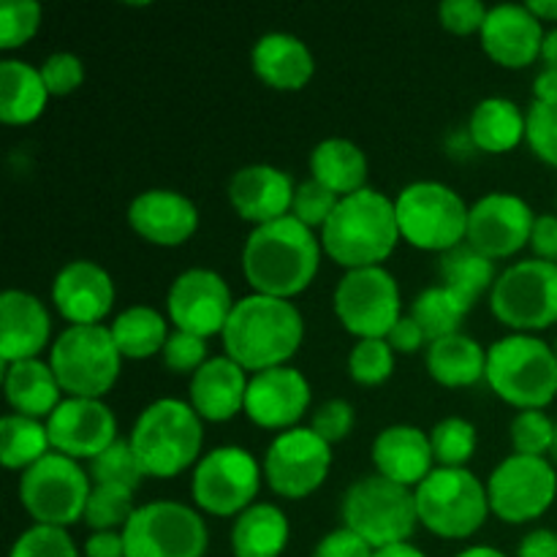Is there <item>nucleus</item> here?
<instances>
[{"instance_id":"nucleus-1","label":"nucleus","mask_w":557,"mask_h":557,"mask_svg":"<svg viewBox=\"0 0 557 557\" xmlns=\"http://www.w3.org/2000/svg\"><path fill=\"white\" fill-rule=\"evenodd\" d=\"M319 239L299 218L283 215L250 232L243 270L256 294L288 299L305 292L319 270Z\"/></svg>"},{"instance_id":"nucleus-2","label":"nucleus","mask_w":557,"mask_h":557,"mask_svg":"<svg viewBox=\"0 0 557 557\" xmlns=\"http://www.w3.org/2000/svg\"><path fill=\"white\" fill-rule=\"evenodd\" d=\"M302 335L305 321L288 299L250 294L234 305L223 326V346L239 368L261 373L283 368L297 354Z\"/></svg>"},{"instance_id":"nucleus-3","label":"nucleus","mask_w":557,"mask_h":557,"mask_svg":"<svg viewBox=\"0 0 557 557\" xmlns=\"http://www.w3.org/2000/svg\"><path fill=\"white\" fill-rule=\"evenodd\" d=\"M397 239L400 226L395 205L373 188L343 196L321 234L326 253L348 270L379 267L395 250Z\"/></svg>"},{"instance_id":"nucleus-4","label":"nucleus","mask_w":557,"mask_h":557,"mask_svg":"<svg viewBox=\"0 0 557 557\" xmlns=\"http://www.w3.org/2000/svg\"><path fill=\"white\" fill-rule=\"evenodd\" d=\"M131 446L147 476L169 479L194 466L201 449L199 413L183 400H158L141 411Z\"/></svg>"},{"instance_id":"nucleus-5","label":"nucleus","mask_w":557,"mask_h":557,"mask_svg":"<svg viewBox=\"0 0 557 557\" xmlns=\"http://www.w3.org/2000/svg\"><path fill=\"white\" fill-rule=\"evenodd\" d=\"M487 381L506 403L542 411L557 395L555 348L531 335H509L487 351Z\"/></svg>"},{"instance_id":"nucleus-6","label":"nucleus","mask_w":557,"mask_h":557,"mask_svg":"<svg viewBox=\"0 0 557 557\" xmlns=\"http://www.w3.org/2000/svg\"><path fill=\"white\" fill-rule=\"evenodd\" d=\"M343 522L373 549L406 544L417 528V495L381 476H362L343 498Z\"/></svg>"},{"instance_id":"nucleus-7","label":"nucleus","mask_w":557,"mask_h":557,"mask_svg":"<svg viewBox=\"0 0 557 557\" xmlns=\"http://www.w3.org/2000/svg\"><path fill=\"white\" fill-rule=\"evenodd\" d=\"M120 357L123 354L107 326H69L54 343L49 368L54 370L60 389L69 392L71 397L98 400L117 381Z\"/></svg>"},{"instance_id":"nucleus-8","label":"nucleus","mask_w":557,"mask_h":557,"mask_svg":"<svg viewBox=\"0 0 557 557\" xmlns=\"http://www.w3.org/2000/svg\"><path fill=\"white\" fill-rule=\"evenodd\" d=\"M487 490L466 468H435L417 487V515L428 531L444 539H466L484 525Z\"/></svg>"},{"instance_id":"nucleus-9","label":"nucleus","mask_w":557,"mask_h":557,"mask_svg":"<svg viewBox=\"0 0 557 557\" xmlns=\"http://www.w3.org/2000/svg\"><path fill=\"white\" fill-rule=\"evenodd\" d=\"M400 237L422 250H451L468 237V207L449 185L413 183L395 201Z\"/></svg>"},{"instance_id":"nucleus-10","label":"nucleus","mask_w":557,"mask_h":557,"mask_svg":"<svg viewBox=\"0 0 557 557\" xmlns=\"http://www.w3.org/2000/svg\"><path fill=\"white\" fill-rule=\"evenodd\" d=\"M87 473L76 466L74 457L49 451L47 457L27 468L20 482V500L38 525L69 528L85 517L90 498Z\"/></svg>"},{"instance_id":"nucleus-11","label":"nucleus","mask_w":557,"mask_h":557,"mask_svg":"<svg viewBox=\"0 0 557 557\" xmlns=\"http://www.w3.org/2000/svg\"><path fill=\"white\" fill-rule=\"evenodd\" d=\"M123 542L125 557H201L207 528L190 506L156 500L134 511L123 528Z\"/></svg>"},{"instance_id":"nucleus-12","label":"nucleus","mask_w":557,"mask_h":557,"mask_svg":"<svg viewBox=\"0 0 557 557\" xmlns=\"http://www.w3.org/2000/svg\"><path fill=\"white\" fill-rule=\"evenodd\" d=\"M493 313L511 330H547L557 321V264L531 259L495 281Z\"/></svg>"},{"instance_id":"nucleus-13","label":"nucleus","mask_w":557,"mask_h":557,"mask_svg":"<svg viewBox=\"0 0 557 557\" xmlns=\"http://www.w3.org/2000/svg\"><path fill=\"white\" fill-rule=\"evenodd\" d=\"M335 310L351 335L386 337L400 321L397 281L384 267L348 270L335 292Z\"/></svg>"},{"instance_id":"nucleus-14","label":"nucleus","mask_w":557,"mask_h":557,"mask_svg":"<svg viewBox=\"0 0 557 557\" xmlns=\"http://www.w3.org/2000/svg\"><path fill=\"white\" fill-rule=\"evenodd\" d=\"M557 495L555 468L544 457L511 455L493 471L487 484L490 509L504 522L536 520L553 506Z\"/></svg>"},{"instance_id":"nucleus-15","label":"nucleus","mask_w":557,"mask_h":557,"mask_svg":"<svg viewBox=\"0 0 557 557\" xmlns=\"http://www.w3.org/2000/svg\"><path fill=\"white\" fill-rule=\"evenodd\" d=\"M261 471L250 451L239 446H221L201 457L194 473V500L205 511L218 517H232L248 509L259 493Z\"/></svg>"},{"instance_id":"nucleus-16","label":"nucleus","mask_w":557,"mask_h":557,"mask_svg":"<svg viewBox=\"0 0 557 557\" xmlns=\"http://www.w3.org/2000/svg\"><path fill=\"white\" fill-rule=\"evenodd\" d=\"M330 462V444L313 430L297 428L272 441L264 457V476L283 498H305L321 487Z\"/></svg>"},{"instance_id":"nucleus-17","label":"nucleus","mask_w":557,"mask_h":557,"mask_svg":"<svg viewBox=\"0 0 557 557\" xmlns=\"http://www.w3.org/2000/svg\"><path fill=\"white\" fill-rule=\"evenodd\" d=\"M169 315L180 332L210 337L226 326L232 315V292L226 281L212 270H188L169 288Z\"/></svg>"},{"instance_id":"nucleus-18","label":"nucleus","mask_w":557,"mask_h":557,"mask_svg":"<svg viewBox=\"0 0 557 557\" xmlns=\"http://www.w3.org/2000/svg\"><path fill=\"white\" fill-rule=\"evenodd\" d=\"M536 215L515 194H490L468 212V245L487 259H504L531 243Z\"/></svg>"},{"instance_id":"nucleus-19","label":"nucleus","mask_w":557,"mask_h":557,"mask_svg":"<svg viewBox=\"0 0 557 557\" xmlns=\"http://www.w3.org/2000/svg\"><path fill=\"white\" fill-rule=\"evenodd\" d=\"M47 433L54 449L65 457H98L114 444L117 422L112 408L90 397H69L47 419Z\"/></svg>"},{"instance_id":"nucleus-20","label":"nucleus","mask_w":557,"mask_h":557,"mask_svg":"<svg viewBox=\"0 0 557 557\" xmlns=\"http://www.w3.org/2000/svg\"><path fill=\"white\" fill-rule=\"evenodd\" d=\"M310 403V384L294 368H270L248 381L245 413L259 428H288L299 422Z\"/></svg>"},{"instance_id":"nucleus-21","label":"nucleus","mask_w":557,"mask_h":557,"mask_svg":"<svg viewBox=\"0 0 557 557\" xmlns=\"http://www.w3.org/2000/svg\"><path fill=\"white\" fill-rule=\"evenodd\" d=\"M482 44L490 58L506 69L531 65L542 54V20L531 14L528 5L500 3L490 9L487 20H484Z\"/></svg>"},{"instance_id":"nucleus-22","label":"nucleus","mask_w":557,"mask_h":557,"mask_svg":"<svg viewBox=\"0 0 557 557\" xmlns=\"http://www.w3.org/2000/svg\"><path fill=\"white\" fill-rule=\"evenodd\" d=\"M52 299L63 319L74 326H90L112 310L114 283L96 261H71L54 277Z\"/></svg>"},{"instance_id":"nucleus-23","label":"nucleus","mask_w":557,"mask_h":557,"mask_svg":"<svg viewBox=\"0 0 557 557\" xmlns=\"http://www.w3.org/2000/svg\"><path fill=\"white\" fill-rule=\"evenodd\" d=\"M294 183L286 172L267 163L239 169L228 183V201L239 218L250 223H270L286 215L294 205Z\"/></svg>"},{"instance_id":"nucleus-24","label":"nucleus","mask_w":557,"mask_h":557,"mask_svg":"<svg viewBox=\"0 0 557 557\" xmlns=\"http://www.w3.org/2000/svg\"><path fill=\"white\" fill-rule=\"evenodd\" d=\"M136 232L156 245H180L199 226V212L188 196L177 190H145L128 207Z\"/></svg>"},{"instance_id":"nucleus-25","label":"nucleus","mask_w":557,"mask_h":557,"mask_svg":"<svg viewBox=\"0 0 557 557\" xmlns=\"http://www.w3.org/2000/svg\"><path fill=\"white\" fill-rule=\"evenodd\" d=\"M49 337V313L33 294L9 288L0 297V357L3 364L36 359Z\"/></svg>"},{"instance_id":"nucleus-26","label":"nucleus","mask_w":557,"mask_h":557,"mask_svg":"<svg viewBox=\"0 0 557 557\" xmlns=\"http://www.w3.org/2000/svg\"><path fill=\"white\" fill-rule=\"evenodd\" d=\"M373 460L381 476L392 479L403 487H411V484L419 487L433 473L435 457L430 435H424L419 428L395 424V428L379 433L373 444Z\"/></svg>"},{"instance_id":"nucleus-27","label":"nucleus","mask_w":557,"mask_h":557,"mask_svg":"<svg viewBox=\"0 0 557 557\" xmlns=\"http://www.w3.org/2000/svg\"><path fill=\"white\" fill-rule=\"evenodd\" d=\"M248 381L232 357L207 359L190 381V408L210 422H226L245 408Z\"/></svg>"},{"instance_id":"nucleus-28","label":"nucleus","mask_w":557,"mask_h":557,"mask_svg":"<svg viewBox=\"0 0 557 557\" xmlns=\"http://www.w3.org/2000/svg\"><path fill=\"white\" fill-rule=\"evenodd\" d=\"M250 60H253L256 74L277 90H299L313 76V54L297 36H288V33L261 36Z\"/></svg>"},{"instance_id":"nucleus-29","label":"nucleus","mask_w":557,"mask_h":557,"mask_svg":"<svg viewBox=\"0 0 557 557\" xmlns=\"http://www.w3.org/2000/svg\"><path fill=\"white\" fill-rule=\"evenodd\" d=\"M5 397L20 417H52L60 406V384L54 370L38 359H22L5 370Z\"/></svg>"},{"instance_id":"nucleus-30","label":"nucleus","mask_w":557,"mask_h":557,"mask_svg":"<svg viewBox=\"0 0 557 557\" xmlns=\"http://www.w3.org/2000/svg\"><path fill=\"white\" fill-rule=\"evenodd\" d=\"M288 544V520L277 506L256 504L232 528L234 557H281Z\"/></svg>"},{"instance_id":"nucleus-31","label":"nucleus","mask_w":557,"mask_h":557,"mask_svg":"<svg viewBox=\"0 0 557 557\" xmlns=\"http://www.w3.org/2000/svg\"><path fill=\"white\" fill-rule=\"evenodd\" d=\"M47 85L41 71L22 60L0 63V120L9 125H22L36 120L47 107Z\"/></svg>"},{"instance_id":"nucleus-32","label":"nucleus","mask_w":557,"mask_h":557,"mask_svg":"<svg viewBox=\"0 0 557 557\" xmlns=\"http://www.w3.org/2000/svg\"><path fill=\"white\" fill-rule=\"evenodd\" d=\"M428 370L444 386H471L487 375V354L473 337L457 332L430 343Z\"/></svg>"},{"instance_id":"nucleus-33","label":"nucleus","mask_w":557,"mask_h":557,"mask_svg":"<svg viewBox=\"0 0 557 557\" xmlns=\"http://www.w3.org/2000/svg\"><path fill=\"white\" fill-rule=\"evenodd\" d=\"M528 131V120L509 98H487L479 103L468 123L471 141L484 152H506L520 145Z\"/></svg>"},{"instance_id":"nucleus-34","label":"nucleus","mask_w":557,"mask_h":557,"mask_svg":"<svg viewBox=\"0 0 557 557\" xmlns=\"http://www.w3.org/2000/svg\"><path fill=\"white\" fill-rule=\"evenodd\" d=\"M313 180L332 190V194H357L368 180V158L354 141L324 139L310 156Z\"/></svg>"},{"instance_id":"nucleus-35","label":"nucleus","mask_w":557,"mask_h":557,"mask_svg":"<svg viewBox=\"0 0 557 557\" xmlns=\"http://www.w3.org/2000/svg\"><path fill=\"white\" fill-rule=\"evenodd\" d=\"M112 337L117 343L120 354L128 359H145L152 357L156 351H163L169 335H166V321L161 313L152 308L136 305V308L123 310L112 324Z\"/></svg>"},{"instance_id":"nucleus-36","label":"nucleus","mask_w":557,"mask_h":557,"mask_svg":"<svg viewBox=\"0 0 557 557\" xmlns=\"http://www.w3.org/2000/svg\"><path fill=\"white\" fill-rule=\"evenodd\" d=\"M49 441L47 428L38 419L20 417V413H9L0 422V460L5 468H30L36 466L41 457L49 455Z\"/></svg>"},{"instance_id":"nucleus-37","label":"nucleus","mask_w":557,"mask_h":557,"mask_svg":"<svg viewBox=\"0 0 557 557\" xmlns=\"http://www.w3.org/2000/svg\"><path fill=\"white\" fill-rule=\"evenodd\" d=\"M441 277H444L446 288L460 294L466 302H476L479 294L493 283L495 286V267L493 259L479 253L473 245H457V248L446 250L441 256Z\"/></svg>"},{"instance_id":"nucleus-38","label":"nucleus","mask_w":557,"mask_h":557,"mask_svg":"<svg viewBox=\"0 0 557 557\" xmlns=\"http://www.w3.org/2000/svg\"><path fill=\"white\" fill-rule=\"evenodd\" d=\"M468 310H471V302H466L460 294L446 286H433L424 288L413 302V321L422 326L424 337L435 343L441 337L457 335Z\"/></svg>"},{"instance_id":"nucleus-39","label":"nucleus","mask_w":557,"mask_h":557,"mask_svg":"<svg viewBox=\"0 0 557 557\" xmlns=\"http://www.w3.org/2000/svg\"><path fill=\"white\" fill-rule=\"evenodd\" d=\"M134 490L117 484H96L87 498L85 520L92 531H114L125 528L134 517Z\"/></svg>"},{"instance_id":"nucleus-40","label":"nucleus","mask_w":557,"mask_h":557,"mask_svg":"<svg viewBox=\"0 0 557 557\" xmlns=\"http://www.w3.org/2000/svg\"><path fill=\"white\" fill-rule=\"evenodd\" d=\"M430 446L441 468H462L476 451V430L466 419L449 417L435 424L430 433Z\"/></svg>"},{"instance_id":"nucleus-41","label":"nucleus","mask_w":557,"mask_h":557,"mask_svg":"<svg viewBox=\"0 0 557 557\" xmlns=\"http://www.w3.org/2000/svg\"><path fill=\"white\" fill-rule=\"evenodd\" d=\"M90 476L96 479V484H117V487L136 490L141 476H147V473L145 468H141L139 457H136L134 446L125 444V441H114L109 449H103L101 455L92 457Z\"/></svg>"},{"instance_id":"nucleus-42","label":"nucleus","mask_w":557,"mask_h":557,"mask_svg":"<svg viewBox=\"0 0 557 557\" xmlns=\"http://www.w3.org/2000/svg\"><path fill=\"white\" fill-rule=\"evenodd\" d=\"M348 370H351L354 381L364 386L384 384L395 370V357H392V346L384 337H368L354 346L351 357H348Z\"/></svg>"},{"instance_id":"nucleus-43","label":"nucleus","mask_w":557,"mask_h":557,"mask_svg":"<svg viewBox=\"0 0 557 557\" xmlns=\"http://www.w3.org/2000/svg\"><path fill=\"white\" fill-rule=\"evenodd\" d=\"M41 5L36 0H3L0 3V47L16 49L38 30Z\"/></svg>"},{"instance_id":"nucleus-44","label":"nucleus","mask_w":557,"mask_h":557,"mask_svg":"<svg viewBox=\"0 0 557 557\" xmlns=\"http://www.w3.org/2000/svg\"><path fill=\"white\" fill-rule=\"evenodd\" d=\"M555 441V422L542 411H522L511 422V444L517 455L542 457L544 451L553 449Z\"/></svg>"},{"instance_id":"nucleus-45","label":"nucleus","mask_w":557,"mask_h":557,"mask_svg":"<svg viewBox=\"0 0 557 557\" xmlns=\"http://www.w3.org/2000/svg\"><path fill=\"white\" fill-rule=\"evenodd\" d=\"M9 557H79L65 528L33 525L11 547Z\"/></svg>"},{"instance_id":"nucleus-46","label":"nucleus","mask_w":557,"mask_h":557,"mask_svg":"<svg viewBox=\"0 0 557 557\" xmlns=\"http://www.w3.org/2000/svg\"><path fill=\"white\" fill-rule=\"evenodd\" d=\"M337 205H341L337 194H332V190L326 188V185H321L319 180H308V183L297 185V190H294L292 210L294 218H299L308 228H324L326 221L332 218V212L337 210Z\"/></svg>"},{"instance_id":"nucleus-47","label":"nucleus","mask_w":557,"mask_h":557,"mask_svg":"<svg viewBox=\"0 0 557 557\" xmlns=\"http://www.w3.org/2000/svg\"><path fill=\"white\" fill-rule=\"evenodd\" d=\"M528 141L542 161L557 166V103L533 101L525 114Z\"/></svg>"},{"instance_id":"nucleus-48","label":"nucleus","mask_w":557,"mask_h":557,"mask_svg":"<svg viewBox=\"0 0 557 557\" xmlns=\"http://www.w3.org/2000/svg\"><path fill=\"white\" fill-rule=\"evenodd\" d=\"M41 76L49 96H69L85 79V69H82V60L76 54L54 52L44 60Z\"/></svg>"},{"instance_id":"nucleus-49","label":"nucleus","mask_w":557,"mask_h":557,"mask_svg":"<svg viewBox=\"0 0 557 557\" xmlns=\"http://www.w3.org/2000/svg\"><path fill=\"white\" fill-rule=\"evenodd\" d=\"M207 357V343L205 337H196L190 332H174L169 335L166 346H163V362L174 373H190V370H199L205 364Z\"/></svg>"},{"instance_id":"nucleus-50","label":"nucleus","mask_w":557,"mask_h":557,"mask_svg":"<svg viewBox=\"0 0 557 557\" xmlns=\"http://www.w3.org/2000/svg\"><path fill=\"white\" fill-rule=\"evenodd\" d=\"M354 428V408L346 400H330L313 413V430L319 438H324L326 444H337V441L346 438Z\"/></svg>"},{"instance_id":"nucleus-51","label":"nucleus","mask_w":557,"mask_h":557,"mask_svg":"<svg viewBox=\"0 0 557 557\" xmlns=\"http://www.w3.org/2000/svg\"><path fill=\"white\" fill-rule=\"evenodd\" d=\"M438 14L446 30L466 36V33L482 30L490 11L484 9L482 0H444L438 5Z\"/></svg>"},{"instance_id":"nucleus-52","label":"nucleus","mask_w":557,"mask_h":557,"mask_svg":"<svg viewBox=\"0 0 557 557\" xmlns=\"http://www.w3.org/2000/svg\"><path fill=\"white\" fill-rule=\"evenodd\" d=\"M373 553L375 549L364 539H359L348 528H341V531H332L330 536L321 539L313 557H373Z\"/></svg>"},{"instance_id":"nucleus-53","label":"nucleus","mask_w":557,"mask_h":557,"mask_svg":"<svg viewBox=\"0 0 557 557\" xmlns=\"http://www.w3.org/2000/svg\"><path fill=\"white\" fill-rule=\"evenodd\" d=\"M531 245L542 261L557 264V215H539L533 223Z\"/></svg>"},{"instance_id":"nucleus-54","label":"nucleus","mask_w":557,"mask_h":557,"mask_svg":"<svg viewBox=\"0 0 557 557\" xmlns=\"http://www.w3.org/2000/svg\"><path fill=\"white\" fill-rule=\"evenodd\" d=\"M428 341L422 332V326L413 321V315H408V319L397 321L395 326H392V332L386 335V343L392 346V351H400V354H411L417 351V348H422V343Z\"/></svg>"},{"instance_id":"nucleus-55","label":"nucleus","mask_w":557,"mask_h":557,"mask_svg":"<svg viewBox=\"0 0 557 557\" xmlns=\"http://www.w3.org/2000/svg\"><path fill=\"white\" fill-rule=\"evenodd\" d=\"M517 557H557V533L539 528L522 539Z\"/></svg>"},{"instance_id":"nucleus-56","label":"nucleus","mask_w":557,"mask_h":557,"mask_svg":"<svg viewBox=\"0 0 557 557\" xmlns=\"http://www.w3.org/2000/svg\"><path fill=\"white\" fill-rule=\"evenodd\" d=\"M87 557H125L123 533L114 531H98L87 539L85 544Z\"/></svg>"},{"instance_id":"nucleus-57","label":"nucleus","mask_w":557,"mask_h":557,"mask_svg":"<svg viewBox=\"0 0 557 557\" xmlns=\"http://www.w3.org/2000/svg\"><path fill=\"white\" fill-rule=\"evenodd\" d=\"M533 92H536V101L557 103V71L544 69L542 74L536 76V85H533Z\"/></svg>"},{"instance_id":"nucleus-58","label":"nucleus","mask_w":557,"mask_h":557,"mask_svg":"<svg viewBox=\"0 0 557 557\" xmlns=\"http://www.w3.org/2000/svg\"><path fill=\"white\" fill-rule=\"evenodd\" d=\"M373 557H428L422 549L411 547V544H392V547L375 549Z\"/></svg>"},{"instance_id":"nucleus-59","label":"nucleus","mask_w":557,"mask_h":557,"mask_svg":"<svg viewBox=\"0 0 557 557\" xmlns=\"http://www.w3.org/2000/svg\"><path fill=\"white\" fill-rule=\"evenodd\" d=\"M525 5L539 20H557V0H531Z\"/></svg>"},{"instance_id":"nucleus-60","label":"nucleus","mask_w":557,"mask_h":557,"mask_svg":"<svg viewBox=\"0 0 557 557\" xmlns=\"http://www.w3.org/2000/svg\"><path fill=\"white\" fill-rule=\"evenodd\" d=\"M542 58H544V63H547V69L557 71V27H555V30H549L547 36H544Z\"/></svg>"},{"instance_id":"nucleus-61","label":"nucleus","mask_w":557,"mask_h":557,"mask_svg":"<svg viewBox=\"0 0 557 557\" xmlns=\"http://www.w3.org/2000/svg\"><path fill=\"white\" fill-rule=\"evenodd\" d=\"M457 557H506V555L498 553V549H493V547H471Z\"/></svg>"},{"instance_id":"nucleus-62","label":"nucleus","mask_w":557,"mask_h":557,"mask_svg":"<svg viewBox=\"0 0 557 557\" xmlns=\"http://www.w3.org/2000/svg\"><path fill=\"white\" fill-rule=\"evenodd\" d=\"M549 451H553V457L557 460V424H555V441H553V449H549Z\"/></svg>"},{"instance_id":"nucleus-63","label":"nucleus","mask_w":557,"mask_h":557,"mask_svg":"<svg viewBox=\"0 0 557 557\" xmlns=\"http://www.w3.org/2000/svg\"><path fill=\"white\" fill-rule=\"evenodd\" d=\"M555 357H557V343H555Z\"/></svg>"}]
</instances>
